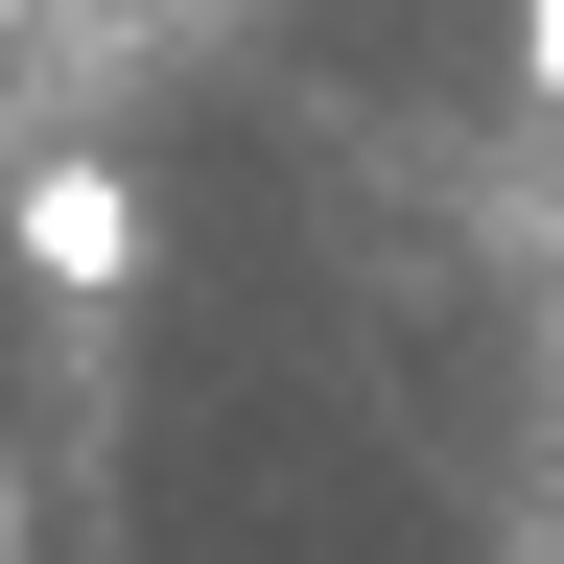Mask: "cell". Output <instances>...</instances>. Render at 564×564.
I'll return each mask as SVG.
<instances>
[{"instance_id":"6da1fadb","label":"cell","mask_w":564,"mask_h":564,"mask_svg":"<svg viewBox=\"0 0 564 564\" xmlns=\"http://www.w3.org/2000/svg\"><path fill=\"white\" fill-rule=\"evenodd\" d=\"M24 282H70V306H118L141 282V188L70 141V165H24Z\"/></svg>"},{"instance_id":"7a4b0ae2","label":"cell","mask_w":564,"mask_h":564,"mask_svg":"<svg viewBox=\"0 0 564 564\" xmlns=\"http://www.w3.org/2000/svg\"><path fill=\"white\" fill-rule=\"evenodd\" d=\"M518 70H541V95H564V0H518Z\"/></svg>"}]
</instances>
